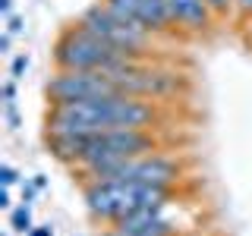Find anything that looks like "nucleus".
I'll return each mask as SVG.
<instances>
[{"label":"nucleus","mask_w":252,"mask_h":236,"mask_svg":"<svg viewBox=\"0 0 252 236\" xmlns=\"http://www.w3.org/2000/svg\"><path fill=\"white\" fill-rule=\"evenodd\" d=\"M32 183H35V186H38V189H44V186H47V179H44V177H41V173H38V177H35V179H32Z\"/></svg>","instance_id":"obj_24"},{"label":"nucleus","mask_w":252,"mask_h":236,"mask_svg":"<svg viewBox=\"0 0 252 236\" xmlns=\"http://www.w3.org/2000/svg\"><path fill=\"white\" fill-rule=\"evenodd\" d=\"M101 3H104L107 10L117 16V19H123V22H139V6H142V0H101Z\"/></svg>","instance_id":"obj_10"},{"label":"nucleus","mask_w":252,"mask_h":236,"mask_svg":"<svg viewBox=\"0 0 252 236\" xmlns=\"http://www.w3.org/2000/svg\"><path fill=\"white\" fill-rule=\"evenodd\" d=\"M76 26H82L85 31L104 38L107 44L120 47V51H129L136 57H148V47H152V31H148L142 22H123L117 19L114 13L107 10L104 3H92L89 10H82V16L76 19Z\"/></svg>","instance_id":"obj_6"},{"label":"nucleus","mask_w":252,"mask_h":236,"mask_svg":"<svg viewBox=\"0 0 252 236\" xmlns=\"http://www.w3.org/2000/svg\"><path fill=\"white\" fill-rule=\"evenodd\" d=\"M22 29H26V22H22L19 16H6V31H10V35H19Z\"/></svg>","instance_id":"obj_16"},{"label":"nucleus","mask_w":252,"mask_h":236,"mask_svg":"<svg viewBox=\"0 0 252 236\" xmlns=\"http://www.w3.org/2000/svg\"><path fill=\"white\" fill-rule=\"evenodd\" d=\"M16 179H19V173H16V170L10 167V164H3V167H0V186H3V189H10V186L16 183Z\"/></svg>","instance_id":"obj_14"},{"label":"nucleus","mask_w":252,"mask_h":236,"mask_svg":"<svg viewBox=\"0 0 252 236\" xmlns=\"http://www.w3.org/2000/svg\"><path fill=\"white\" fill-rule=\"evenodd\" d=\"M10 230L19 233V236H29L32 230H35V224H32V205L22 202L19 208L10 211Z\"/></svg>","instance_id":"obj_11"},{"label":"nucleus","mask_w":252,"mask_h":236,"mask_svg":"<svg viewBox=\"0 0 252 236\" xmlns=\"http://www.w3.org/2000/svg\"><path fill=\"white\" fill-rule=\"evenodd\" d=\"M249 38H252V19H249Z\"/></svg>","instance_id":"obj_26"},{"label":"nucleus","mask_w":252,"mask_h":236,"mask_svg":"<svg viewBox=\"0 0 252 236\" xmlns=\"http://www.w3.org/2000/svg\"><path fill=\"white\" fill-rule=\"evenodd\" d=\"M170 6V19L177 29L183 31H192V35H199V31H208L215 26V10L208 6V0H167Z\"/></svg>","instance_id":"obj_8"},{"label":"nucleus","mask_w":252,"mask_h":236,"mask_svg":"<svg viewBox=\"0 0 252 236\" xmlns=\"http://www.w3.org/2000/svg\"><path fill=\"white\" fill-rule=\"evenodd\" d=\"M0 13H3V16H13V0H0Z\"/></svg>","instance_id":"obj_23"},{"label":"nucleus","mask_w":252,"mask_h":236,"mask_svg":"<svg viewBox=\"0 0 252 236\" xmlns=\"http://www.w3.org/2000/svg\"><path fill=\"white\" fill-rule=\"evenodd\" d=\"M10 44H13V35L3 31V35H0V54H10Z\"/></svg>","instance_id":"obj_20"},{"label":"nucleus","mask_w":252,"mask_h":236,"mask_svg":"<svg viewBox=\"0 0 252 236\" xmlns=\"http://www.w3.org/2000/svg\"><path fill=\"white\" fill-rule=\"evenodd\" d=\"M3 236H13V233H3Z\"/></svg>","instance_id":"obj_27"},{"label":"nucleus","mask_w":252,"mask_h":236,"mask_svg":"<svg viewBox=\"0 0 252 236\" xmlns=\"http://www.w3.org/2000/svg\"><path fill=\"white\" fill-rule=\"evenodd\" d=\"M79 179L85 183H104V179H117V183H148V186H177L186 177V164L177 154H139V157H123V161H110V164H94V167L76 170Z\"/></svg>","instance_id":"obj_4"},{"label":"nucleus","mask_w":252,"mask_h":236,"mask_svg":"<svg viewBox=\"0 0 252 236\" xmlns=\"http://www.w3.org/2000/svg\"><path fill=\"white\" fill-rule=\"evenodd\" d=\"M29 236H54V230H51V224H44V227H35Z\"/></svg>","instance_id":"obj_21"},{"label":"nucleus","mask_w":252,"mask_h":236,"mask_svg":"<svg viewBox=\"0 0 252 236\" xmlns=\"http://www.w3.org/2000/svg\"><path fill=\"white\" fill-rule=\"evenodd\" d=\"M26 69H29V54H16L13 63H10V79L19 82V79L26 76Z\"/></svg>","instance_id":"obj_12"},{"label":"nucleus","mask_w":252,"mask_h":236,"mask_svg":"<svg viewBox=\"0 0 252 236\" xmlns=\"http://www.w3.org/2000/svg\"><path fill=\"white\" fill-rule=\"evenodd\" d=\"M101 236H120V233H117V230H114V227H110V230H107V233H101Z\"/></svg>","instance_id":"obj_25"},{"label":"nucleus","mask_w":252,"mask_h":236,"mask_svg":"<svg viewBox=\"0 0 252 236\" xmlns=\"http://www.w3.org/2000/svg\"><path fill=\"white\" fill-rule=\"evenodd\" d=\"M35 192H38V186L26 179V183H22V202H26V205H32V199H35Z\"/></svg>","instance_id":"obj_18"},{"label":"nucleus","mask_w":252,"mask_h":236,"mask_svg":"<svg viewBox=\"0 0 252 236\" xmlns=\"http://www.w3.org/2000/svg\"><path fill=\"white\" fill-rule=\"evenodd\" d=\"M208 6L215 10V16H218V19H227V16H233V13H236L233 0H208Z\"/></svg>","instance_id":"obj_13"},{"label":"nucleus","mask_w":252,"mask_h":236,"mask_svg":"<svg viewBox=\"0 0 252 236\" xmlns=\"http://www.w3.org/2000/svg\"><path fill=\"white\" fill-rule=\"evenodd\" d=\"M0 94H3V104H16V79H10V82H3V88H0Z\"/></svg>","instance_id":"obj_15"},{"label":"nucleus","mask_w":252,"mask_h":236,"mask_svg":"<svg viewBox=\"0 0 252 236\" xmlns=\"http://www.w3.org/2000/svg\"><path fill=\"white\" fill-rule=\"evenodd\" d=\"M6 120H10V129H19V114H16V104H6Z\"/></svg>","instance_id":"obj_19"},{"label":"nucleus","mask_w":252,"mask_h":236,"mask_svg":"<svg viewBox=\"0 0 252 236\" xmlns=\"http://www.w3.org/2000/svg\"><path fill=\"white\" fill-rule=\"evenodd\" d=\"M47 104H73V101H92L104 94H120L114 79L101 69H57L44 85Z\"/></svg>","instance_id":"obj_7"},{"label":"nucleus","mask_w":252,"mask_h":236,"mask_svg":"<svg viewBox=\"0 0 252 236\" xmlns=\"http://www.w3.org/2000/svg\"><path fill=\"white\" fill-rule=\"evenodd\" d=\"M177 199L170 186H148V183H117V179H104V183H85L82 186V202L85 211L94 220L104 224H117L120 217L132 214L142 208H155V205H167Z\"/></svg>","instance_id":"obj_2"},{"label":"nucleus","mask_w":252,"mask_h":236,"mask_svg":"<svg viewBox=\"0 0 252 236\" xmlns=\"http://www.w3.org/2000/svg\"><path fill=\"white\" fill-rule=\"evenodd\" d=\"M139 22H142L148 31H152V35H164V31L177 29V26H173V19H170L167 0H142V6H139Z\"/></svg>","instance_id":"obj_9"},{"label":"nucleus","mask_w":252,"mask_h":236,"mask_svg":"<svg viewBox=\"0 0 252 236\" xmlns=\"http://www.w3.org/2000/svg\"><path fill=\"white\" fill-rule=\"evenodd\" d=\"M51 60L57 69H101V73H114L123 69L136 60H148V57H136L129 51L107 44L104 38L85 31L82 26H66L57 35V41L51 47Z\"/></svg>","instance_id":"obj_3"},{"label":"nucleus","mask_w":252,"mask_h":236,"mask_svg":"<svg viewBox=\"0 0 252 236\" xmlns=\"http://www.w3.org/2000/svg\"><path fill=\"white\" fill-rule=\"evenodd\" d=\"M164 107L161 101L136 98V94H104L92 101L47 107L44 132H73L94 136L104 129H161Z\"/></svg>","instance_id":"obj_1"},{"label":"nucleus","mask_w":252,"mask_h":236,"mask_svg":"<svg viewBox=\"0 0 252 236\" xmlns=\"http://www.w3.org/2000/svg\"><path fill=\"white\" fill-rule=\"evenodd\" d=\"M233 6L243 19H252V0H233Z\"/></svg>","instance_id":"obj_17"},{"label":"nucleus","mask_w":252,"mask_h":236,"mask_svg":"<svg viewBox=\"0 0 252 236\" xmlns=\"http://www.w3.org/2000/svg\"><path fill=\"white\" fill-rule=\"evenodd\" d=\"M152 151H161L158 129H104V132H94V136H85V148H82L76 170L123 161V157L152 154Z\"/></svg>","instance_id":"obj_5"},{"label":"nucleus","mask_w":252,"mask_h":236,"mask_svg":"<svg viewBox=\"0 0 252 236\" xmlns=\"http://www.w3.org/2000/svg\"><path fill=\"white\" fill-rule=\"evenodd\" d=\"M10 205H13L10 192H6V189H0V208H10Z\"/></svg>","instance_id":"obj_22"}]
</instances>
